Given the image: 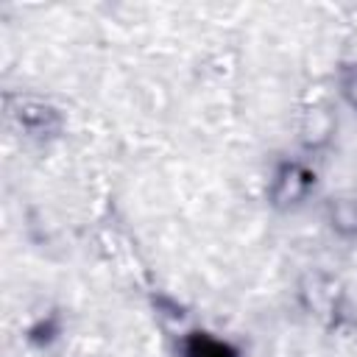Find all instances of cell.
Returning <instances> with one entry per match:
<instances>
[{
  "instance_id": "obj_1",
  "label": "cell",
  "mask_w": 357,
  "mask_h": 357,
  "mask_svg": "<svg viewBox=\"0 0 357 357\" xmlns=\"http://www.w3.org/2000/svg\"><path fill=\"white\" fill-rule=\"evenodd\" d=\"M310 184V173H304L301 167H284L282 176H279V187H276V195L282 201H296L304 195Z\"/></svg>"
},
{
  "instance_id": "obj_2",
  "label": "cell",
  "mask_w": 357,
  "mask_h": 357,
  "mask_svg": "<svg viewBox=\"0 0 357 357\" xmlns=\"http://www.w3.org/2000/svg\"><path fill=\"white\" fill-rule=\"evenodd\" d=\"M187 357H231V351H229L223 343L212 340V337L195 335V337L187 343Z\"/></svg>"
}]
</instances>
